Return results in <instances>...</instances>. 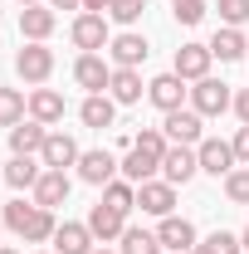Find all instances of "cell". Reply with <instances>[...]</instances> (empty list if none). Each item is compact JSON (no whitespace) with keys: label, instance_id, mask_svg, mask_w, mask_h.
Listing matches in <instances>:
<instances>
[{"label":"cell","instance_id":"1","mask_svg":"<svg viewBox=\"0 0 249 254\" xmlns=\"http://www.w3.org/2000/svg\"><path fill=\"white\" fill-rule=\"evenodd\" d=\"M5 230H15L20 240H30V245H44V240H54V230H59V220H54V210H44V205H25V200H10L5 205Z\"/></svg>","mask_w":249,"mask_h":254},{"label":"cell","instance_id":"2","mask_svg":"<svg viewBox=\"0 0 249 254\" xmlns=\"http://www.w3.org/2000/svg\"><path fill=\"white\" fill-rule=\"evenodd\" d=\"M68 39L83 49V54H98L113 44V30H108V15H93V10H78L73 25H68Z\"/></svg>","mask_w":249,"mask_h":254},{"label":"cell","instance_id":"3","mask_svg":"<svg viewBox=\"0 0 249 254\" xmlns=\"http://www.w3.org/2000/svg\"><path fill=\"white\" fill-rule=\"evenodd\" d=\"M190 108H195L200 118H220L225 108H235V93H230V83H220V78H200V83L190 88Z\"/></svg>","mask_w":249,"mask_h":254},{"label":"cell","instance_id":"4","mask_svg":"<svg viewBox=\"0 0 249 254\" xmlns=\"http://www.w3.org/2000/svg\"><path fill=\"white\" fill-rule=\"evenodd\" d=\"M210 64H215V54H210V44H181L176 49V64H171V73H181L186 83H200V78H210Z\"/></svg>","mask_w":249,"mask_h":254},{"label":"cell","instance_id":"5","mask_svg":"<svg viewBox=\"0 0 249 254\" xmlns=\"http://www.w3.org/2000/svg\"><path fill=\"white\" fill-rule=\"evenodd\" d=\"M15 73H20L25 83H44V78L54 73V49H49V44H20Z\"/></svg>","mask_w":249,"mask_h":254},{"label":"cell","instance_id":"6","mask_svg":"<svg viewBox=\"0 0 249 254\" xmlns=\"http://www.w3.org/2000/svg\"><path fill=\"white\" fill-rule=\"evenodd\" d=\"M73 83L88 88V93H108V83H113V59H103V54H78V59H73Z\"/></svg>","mask_w":249,"mask_h":254},{"label":"cell","instance_id":"7","mask_svg":"<svg viewBox=\"0 0 249 254\" xmlns=\"http://www.w3.org/2000/svg\"><path fill=\"white\" fill-rule=\"evenodd\" d=\"M205 118L195 113V108H176V113H166V123H161V132L171 137V142H181V147H200L205 142Z\"/></svg>","mask_w":249,"mask_h":254},{"label":"cell","instance_id":"8","mask_svg":"<svg viewBox=\"0 0 249 254\" xmlns=\"http://www.w3.org/2000/svg\"><path fill=\"white\" fill-rule=\"evenodd\" d=\"M147 98H152V108H161V113H176L190 98V88H186L181 73H156L152 83H147Z\"/></svg>","mask_w":249,"mask_h":254},{"label":"cell","instance_id":"9","mask_svg":"<svg viewBox=\"0 0 249 254\" xmlns=\"http://www.w3.org/2000/svg\"><path fill=\"white\" fill-rule=\"evenodd\" d=\"M156 240H161V250H171V254H190L200 245V235H195V225L186 215H166V220L156 225Z\"/></svg>","mask_w":249,"mask_h":254},{"label":"cell","instance_id":"10","mask_svg":"<svg viewBox=\"0 0 249 254\" xmlns=\"http://www.w3.org/2000/svg\"><path fill=\"white\" fill-rule=\"evenodd\" d=\"M195 171H200V157H195V147H181V142H171V147H166V157H161V176H166L171 186H186Z\"/></svg>","mask_w":249,"mask_h":254},{"label":"cell","instance_id":"11","mask_svg":"<svg viewBox=\"0 0 249 254\" xmlns=\"http://www.w3.org/2000/svg\"><path fill=\"white\" fill-rule=\"evenodd\" d=\"M147 39L142 34H132V30H123V34H113V44H108V59H113V68H142L147 64Z\"/></svg>","mask_w":249,"mask_h":254},{"label":"cell","instance_id":"12","mask_svg":"<svg viewBox=\"0 0 249 254\" xmlns=\"http://www.w3.org/2000/svg\"><path fill=\"white\" fill-rule=\"evenodd\" d=\"M137 205H142L147 215H156V220H166V215L176 210V186H171V181H142V186H137Z\"/></svg>","mask_w":249,"mask_h":254},{"label":"cell","instance_id":"13","mask_svg":"<svg viewBox=\"0 0 249 254\" xmlns=\"http://www.w3.org/2000/svg\"><path fill=\"white\" fill-rule=\"evenodd\" d=\"M78 142L68 137V132H49L44 137V152H39V161L49 166V171H68V166H78Z\"/></svg>","mask_w":249,"mask_h":254},{"label":"cell","instance_id":"14","mask_svg":"<svg viewBox=\"0 0 249 254\" xmlns=\"http://www.w3.org/2000/svg\"><path fill=\"white\" fill-rule=\"evenodd\" d=\"M195 157H200V171H205V176H230V171H235V147H230V142H220V137H205V142H200V147H195Z\"/></svg>","mask_w":249,"mask_h":254},{"label":"cell","instance_id":"15","mask_svg":"<svg viewBox=\"0 0 249 254\" xmlns=\"http://www.w3.org/2000/svg\"><path fill=\"white\" fill-rule=\"evenodd\" d=\"M93 230H88V220H63L59 230H54V254H93Z\"/></svg>","mask_w":249,"mask_h":254},{"label":"cell","instance_id":"16","mask_svg":"<svg viewBox=\"0 0 249 254\" xmlns=\"http://www.w3.org/2000/svg\"><path fill=\"white\" fill-rule=\"evenodd\" d=\"M54 25H59V10H49V5H25L20 10V34L30 44H44L54 34Z\"/></svg>","mask_w":249,"mask_h":254},{"label":"cell","instance_id":"17","mask_svg":"<svg viewBox=\"0 0 249 254\" xmlns=\"http://www.w3.org/2000/svg\"><path fill=\"white\" fill-rule=\"evenodd\" d=\"M78 176H83L88 186H108V181H118V157L103 152V147H93V152L78 157Z\"/></svg>","mask_w":249,"mask_h":254},{"label":"cell","instance_id":"18","mask_svg":"<svg viewBox=\"0 0 249 254\" xmlns=\"http://www.w3.org/2000/svg\"><path fill=\"white\" fill-rule=\"evenodd\" d=\"M88 230H93V240H98V245H108V240H123V230H127V215L98 200L93 210H88Z\"/></svg>","mask_w":249,"mask_h":254},{"label":"cell","instance_id":"19","mask_svg":"<svg viewBox=\"0 0 249 254\" xmlns=\"http://www.w3.org/2000/svg\"><path fill=\"white\" fill-rule=\"evenodd\" d=\"M44 137H49V127L44 123H15L10 127V152H15V157H39V152H44Z\"/></svg>","mask_w":249,"mask_h":254},{"label":"cell","instance_id":"20","mask_svg":"<svg viewBox=\"0 0 249 254\" xmlns=\"http://www.w3.org/2000/svg\"><path fill=\"white\" fill-rule=\"evenodd\" d=\"M68 200V171H49L44 166V176L34 181V205H44V210H54Z\"/></svg>","mask_w":249,"mask_h":254},{"label":"cell","instance_id":"21","mask_svg":"<svg viewBox=\"0 0 249 254\" xmlns=\"http://www.w3.org/2000/svg\"><path fill=\"white\" fill-rule=\"evenodd\" d=\"M245 49H249L245 30H230V25H220L215 39H210V54H215L220 64H240V59H245Z\"/></svg>","mask_w":249,"mask_h":254},{"label":"cell","instance_id":"22","mask_svg":"<svg viewBox=\"0 0 249 254\" xmlns=\"http://www.w3.org/2000/svg\"><path fill=\"white\" fill-rule=\"evenodd\" d=\"M30 118L44 127L63 123V93H54V88H34L30 93Z\"/></svg>","mask_w":249,"mask_h":254},{"label":"cell","instance_id":"23","mask_svg":"<svg viewBox=\"0 0 249 254\" xmlns=\"http://www.w3.org/2000/svg\"><path fill=\"white\" fill-rule=\"evenodd\" d=\"M142 93H147V88H142V73H137V68H113V83H108V98H113V103H142Z\"/></svg>","mask_w":249,"mask_h":254},{"label":"cell","instance_id":"24","mask_svg":"<svg viewBox=\"0 0 249 254\" xmlns=\"http://www.w3.org/2000/svg\"><path fill=\"white\" fill-rule=\"evenodd\" d=\"M78 118H83V127H98L103 132V127H113V118H118V103L108 93H88L83 108H78Z\"/></svg>","mask_w":249,"mask_h":254},{"label":"cell","instance_id":"25","mask_svg":"<svg viewBox=\"0 0 249 254\" xmlns=\"http://www.w3.org/2000/svg\"><path fill=\"white\" fill-rule=\"evenodd\" d=\"M118 171H123L132 186H142V181H152L156 171H161V161H156V157H147V152H137V147H127V157L118 161Z\"/></svg>","mask_w":249,"mask_h":254},{"label":"cell","instance_id":"26","mask_svg":"<svg viewBox=\"0 0 249 254\" xmlns=\"http://www.w3.org/2000/svg\"><path fill=\"white\" fill-rule=\"evenodd\" d=\"M39 176H44V161L39 157H15L10 166H5V181H10L15 190H34Z\"/></svg>","mask_w":249,"mask_h":254},{"label":"cell","instance_id":"27","mask_svg":"<svg viewBox=\"0 0 249 254\" xmlns=\"http://www.w3.org/2000/svg\"><path fill=\"white\" fill-rule=\"evenodd\" d=\"M118 254H161V240H156V230L127 225V230H123V250H118Z\"/></svg>","mask_w":249,"mask_h":254},{"label":"cell","instance_id":"28","mask_svg":"<svg viewBox=\"0 0 249 254\" xmlns=\"http://www.w3.org/2000/svg\"><path fill=\"white\" fill-rule=\"evenodd\" d=\"M25 113H30V103H25V93H20V88H0V127L25 123Z\"/></svg>","mask_w":249,"mask_h":254},{"label":"cell","instance_id":"29","mask_svg":"<svg viewBox=\"0 0 249 254\" xmlns=\"http://www.w3.org/2000/svg\"><path fill=\"white\" fill-rule=\"evenodd\" d=\"M103 205H113V210H132V205H137V186H132V181H108V186H103Z\"/></svg>","mask_w":249,"mask_h":254},{"label":"cell","instance_id":"30","mask_svg":"<svg viewBox=\"0 0 249 254\" xmlns=\"http://www.w3.org/2000/svg\"><path fill=\"white\" fill-rule=\"evenodd\" d=\"M240 250H245V240H240V235H230V230H215V235H205V240H200L190 254H240Z\"/></svg>","mask_w":249,"mask_h":254},{"label":"cell","instance_id":"31","mask_svg":"<svg viewBox=\"0 0 249 254\" xmlns=\"http://www.w3.org/2000/svg\"><path fill=\"white\" fill-rule=\"evenodd\" d=\"M132 147H137V152H147V157H166V147H171V137H166V132H161V127H142V132H137V137H132Z\"/></svg>","mask_w":249,"mask_h":254},{"label":"cell","instance_id":"32","mask_svg":"<svg viewBox=\"0 0 249 254\" xmlns=\"http://www.w3.org/2000/svg\"><path fill=\"white\" fill-rule=\"evenodd\" d=\"M142 10H147V0H113V5H108V20H113V25H137Z\"/></svg>","mask_w":249,"mask_h":254},{"label":"cell","instance_id":"33","mask_svg":"<svg viewBox=\"0 0 249 254\" xmlns=\"http://www.w3.org/2000/svg\"><path fill=\"white\" fill-rule=\"evenodd\" d=\"M220 25H230V30H245L249 25V0H220Z\"/></svg>","mask_w":249,"mask_h":254},{"label":"cell","instance_id":"34","mask_svg":"<svg viewBox=\"0 0 249 254\" xmlns=\"http://www.w3.org/2000/svg\"><path fill=\"white\" fill-rule=\"evenodd\" d=\"M225 195H230L235 205H249V166H235V171L225 176Z\"/></svg>","mask_w":249,"mask_h":254},{"label":"cell","instance_id":"35","mask_svg":"<svg viewBox=\"0 0 249 254\" xmlns=\"http://www.w3.org/2000/svg\"><path fill=\"white\" fill-rule=\"evenodd\" d=\"M205 0H171V15H176V25H200L205 20Z\"/></svg>","mask_w":249,"mask_h":254},{"label":"cell","instance_id":"36","mask_svg":"<svg viewBox=\"0 0 249 254\" xmlns=\"http://www.w3.org/2000/svg\"><path fill=\"white\" fill-rule=\"evenodd\" d=\"M230 147H235V157L249 166V127H240V132H235V142H230Z\"/></svg>","mask_w":249,"mask_h":254},{"label":"cell","instance_id":"37","mask_svg":"<svg viewBox=\"0 0 249 254\" xmlns=\"http://www.w3.org/2000/svg\"><path fill=\"white\" fill-rule=\"evenodd\" d=\"M235 118L249 127V88H240V93H235Z\"/></svg>","mask_w":249,"mask_h":254},{"label":"cell","instance_id":"38","mask_svg":"<svg viewBox=\"0 0 249 254\" xmlns=\"http://www.w3.org/2000/svg\"><path fill=\"white\" fill-rule=\"evenodd\" d=\"M49 10H83V0H44Z\"/></svg>","mask_w":249,"mask_h":254},{"label":"cell","instance_id":"39","mask_svg":"<svg viewBox=\"0 0 249 254\" xmlns=\"http://www.w3.org/2000/svg\"><path fill=\"white\" fill-rule=\"evenodd\" d=\"M108 5L113 0H83V10H93V15H108Z\"/></svg>","mask_w":249,"mask_h":254},{"label":"cell","instance_id":"40","mask_svg":"<svg viewBox=\"0 0 249 254\" xmlns=\"http://www.w3.org/2000/svg\"><path fill=\"white\" fill-rule=\"evenodd\" d=\"M25 5H44V0H20V10H25Z\"/></svg>","mask_w":249,"mask_h":254},{"label":"cell","instance_id":"41","mask_svg":"<svg viewBox=\"0 0 249 254\" xmlns=\"http://www.w3.org/2000/svg\"><path fill=\"white\" fill-rule=\"evenodd\" d=\"M0 254H20V250H10V245H0Z\"/></svg>","mask_w":249,"mask_h":254},{"label":"cell","instance_id":"42","mask_svg":"<svg viewBox=\"0 0 249 254\" xmlns=\"http://www.w3.org/2000/svg\"><path fill=\"white\" fill-rule=\"evenodd\" d=\"M240 240H245V250H249V225H245V235H240Z\"/></svg>","mask_w":249,"mask_h":254},{"label":"cell","instance_id":"43","mask_svg":"<svg viewBox=\"0 0 249 254\" xmlns=\"http://www.w3.org/2000/svg\"><path fill=\"white\" fill-rule=\"evenodd\" d=\"M93 254H113V250H93Z\"/></svg>","mask_w":249,"mask_h":254},{"label":"cell","instance_id":"44","mask_svg":"<svg viewBox=\"0 0 249 254\" xmlns=\"http://www.w3.org/2000/svg\"><path fill=\"white\" fill-rule=\"evenodd\" d=\"M39 254H54V250H39Z\"/></svg>","mask_w":249,"mask_h":254},{"label":"cell","instance_id":"45","mask_svg":"<svg viewBox=\"0 0 249 254\" xmlns=\"http://www.w3.org/2000/svg\"><path fill=\"white\" fill-rule=\"evenodd\" d=\"M0 225H5V220H0Z\"/></svg>","mask_w":249,"mask_h":254}]
</instances>
